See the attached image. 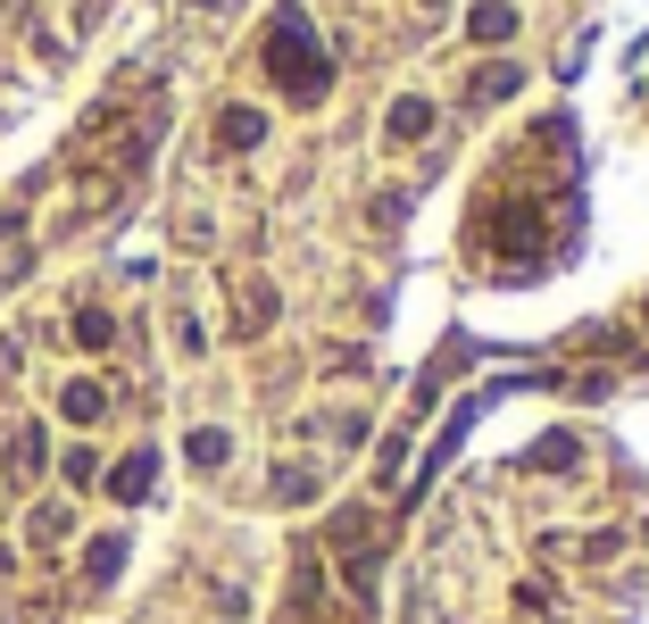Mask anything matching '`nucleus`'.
I'll list each match as a JSON object with an SVG mask.
<instances>
[{"label": "nucleus", "mask_w": 649, "mask_h": 624, "mask_svg": "<svg viewBox=\"0 0 649 624\" xmlns=\"http://www.w3.org/2000/svg\"><path fill=\"white\" fill-rule=\"evenodd\" d=\"M267 67L284 76V92H300V100L324 92V76H333V67H324V51H317V34H308L300 9H284V18H275V34H267Z\"/></svg>", "instance_id": "1"}, {"label": "nucleus", "mask_w": 649, "mask_h": 624, "mask_svg": "<svg viewBox=\"0 0 649 624\" xmlns=\"http://www.w3.org/2000/svg\"><path fill=\"white\" fill-rule=\"evenodd\" d=\"M516 34V9L508 0H475V9H466V42H483V51H499V42Z\"/></svg>", "instance_id": "2"}, {"label": "nucleus", "mask_w": 649, "mask_h": 624, "mask_svg": "<svg viewBox=\"0 0 649 624\" xmlns=\"http://www.w3.org/2000/svg\"><path fill=\"white\" fill-rule=\"evenodd\" d=\"M383 133H392V142H425V133H433V100L400 92V100H392V117H383Z\"/></svg>", "instance_id": "3"}, {"label": "nucleus", "mask_w": 649, "mask_h": 624, "mask_svg": "<svg viewBox=\"0 0 649 624\" xmlns=\"http://www.w3.org/2000/svg\"><path fill=\"white\" fill-rule=\"evenodd\" d=\"M258 133H267V117H258V109H226V117H217V142H226V151H250Z\"/></svg>", "instance_id": "4"}, {"label": "nucleus", "mask_w": 649, "mask_h": 624, "mask_svg": "<svg viewBox=\"0 0 649 624\" xmlns=\"http://www.w3.org/2000/svg\"><path fill=\"white\" fill-rule=\"evenodd\" d=\"M109 492H117V500H142V492H151V450H134V458H125Z\"/></svg>", "instance_id": "5"}, {"label": "nucleus", "mask_w": 649, "mask_h": 624, "mask_svg": "<svg viewBox=\"0 0 649 624\" xmlns=\"http://www.w3.org/2000/svg\"><path fill=\"white\" fill-rule=\"evenodd\" d=\"M516 84H525V67H508V58H499V67H483V76H475V100H508Z\"/></svg>", "instance_id": "6"}, {"label": "nucleus", "mask_w": 649, "mask_h": 624, "mask_svg": "<svg viewBox=\"0 0 649 624\" xmlns=\"http://www.w3.org/2000/svg\"><path fill=\"white\" fill-rule=\"evenodd\" d=\"M226 450H233V441L217 434V425H200V434H191V467H226Z\"/></svg>", "instance_id": "7"}, {"label": "nucleus", "mask_w": 649, "mask_h": 624, "mask_svg": "<svg viewBox=\"0 0 649 624\" xmlns=\"http://www.w3.org/2000/svg\"><path fill=\"white\" fill-rule=\"evenodd\" d=\"M67 416H76V425H92V416H100V383H67Z\"/></svg>", "instance_id": "8"}, {"label": "nucleus", "mask_w": 649, "mask_h": 624, "mask_svg": "<svg viewBox=\"0 0 649 624\" xmlns=\"http://www.w3.org/2000/svg\"><path fill=\"white\" fill-rule=\"evenodd\" d=\"M76 341H84V350H109V317H100V308H84V317H76Z\"/></svg>", "instance_id": "9"}, {"label": "nucleus", "mask_w": 649, "mask_h": 624, "mask_svg": "<svg viewBox=\"0 0 649 624\" xmlns=\"http://www.w3.org/2000/svg\"><path fill=\"white\" fill-rule=\"evenodd\" d=\"M534 467H574V441H566V434H550V441L534 450Z\"/></svg>", "instance_id": "10"}, {"label": "nucleus", "mask_w": 649, "mask_h": 624, "mask_svg": "<svg viewBox=\"0 0 649 624\" xmlns=\"http://www.w3.org/2000/svg\"><path fill=\"white\" fill-rule=\"evenodd\" d=\"M117 558H125V541H92V574H100V583L117 574Z\"/></svg>", "instance_id": "11"}]
</instances>
